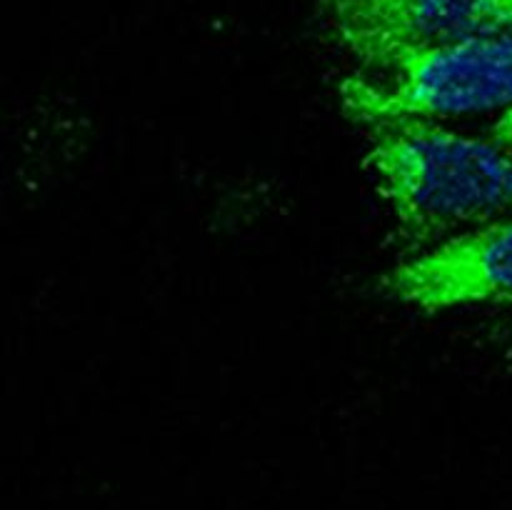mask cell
Wrapping results in <instances>:
<instances>
[{
    "mask_svg": "<svg viewBox=\"0 0 512 510\" xmlns=\"http://www.w3.org/2000/svg\"><path fill=\"white\" fill-rule=\"evenodd\" d=\"M368 130V168L408 245L440 238L512 208V150L443 120L388 118Z\"/></svg>",
    "mask_w": 512,
    "mask_h": 510,
    "instance_id": "cell-1",
    "label": "cell"
},
{
    "mask_svg": "<svg viewBox=\"0 0 512 510\" xmlns=\"http://www.w3.org/2000/svg\"><path fill=\"white\" fill-rule=\"evenodd\" d=\"M383 70V78H350L340 88L343 110L360 125L505 113L512 108V30H483L405 53Z\"/></svg>",
    "mask_w": 512,
    "mask_h": 510,
    "instance_id": "cell-2",
    "label": "cell"
},
{
    "mask_svg": "<svg viewBox=\"0 0 512 510\" xmlns=\"http://www.w3.org/2000/svg\"><path fill=\"white\" fill-rule=\"evenodd\" d=\"M383 288L410 308L512 303V218L458 233L395 265Z\"/></svg>",
    "mask_w": 512,
    "mask_h": 510,
    "instance_id": "cell-3",
    "label": "cell"
},
{
    "mask_svg": "<svg viewBox=\"0 0 512 510\" xmlns=\"http://www.w3.org/2000/svg\"><path fill=\"white\" fill-rule=\"evenodd\" d=\"M350 45L385 65L415 50L490 30L483 0H363L343 15Z\"/></svg>",
    "mask_w": 512,
    "mask_h": 510,
    "instance_id": "cell-4",
    "label": "cell"
},
{
    "mask_svg": "<svg viewBox=\"0 0 512 510\" xmlns=\"http://www.w3.org/2000/svg\"><path fill=\"white\" fill-rule=\"evenodd\" d=\"M490 30H512V0H483Z\"/></svg>",
    "mask_w": 512,
    "mask_h": 510,
    "instance_id": "cell-5",
    "label": "cell"
},
{
    "mask_svg": "<svg viewBox=\"0 0 512 510\" xmlns=\"http://www.w3.org/2000/svg\"><path fill=\"white\" fill-rule=\"evenodd\" d=\"M490 138L495 140L498 145H503V148L512 150V108L505 110L503 115H500L498 120L493 123V128H490Z\"/></svg>",
    "mask_w": 512,
    "mask_h": 510,
    "instance_id": "cell-6",
    "label": "cell"
}]
</instances>
